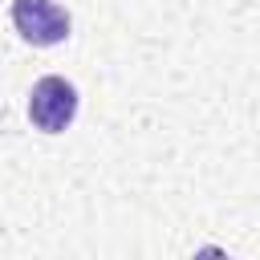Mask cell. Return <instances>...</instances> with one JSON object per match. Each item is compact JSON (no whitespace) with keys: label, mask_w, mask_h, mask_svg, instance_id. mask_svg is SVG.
Masks as SVG:
<instances>
[{"label":"cell","mask_w":260,"mask_h":260,"mask_svg":"<svg viewBox=\"0 0 260 260\" xmlns=\"http://www.w3.org/2000/svg\"><path fill=\"white\" fill-rule=\"evenodd\" d=\"M12 28L28 45H61L69 37V12L57 0H12Z\"/></svg>","instance_id":"cell-2"},{"label":"cell","mask_w":260,"mask_h":260,"mask_svg":"<svg viewBox=\"0 0 260 260\" xmlns=\"http://www.w3.org/2000/svg\"><path fill=\"white\" fill-rule=\"evenodd\" d=\"M77 118V85L65 77H41L28 93V122L41 134H61Z\"/></svg>","instance_id":"cell-1"}]
</instances>
